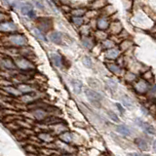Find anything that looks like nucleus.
I'll use <instances>...</instances> for the list:
<instances>
[{"label": "nucleus", "mask_w": 156, "mask_h": 156, "mask_svg": "<svg viewBox=\"0 0 156 156\" xmlns=\"http://www.w3.org/2000/svg\"><path fill=\"white\" fill-rule=\"evenodd\" d=\"M6 41L14 47H26L28 40L26 35L21 33H10L6 36Z\"/></svg>", "instance_id": "obj_1"}, {"label": "nucleus", "mask_w": 156, "mask_h": 156, "mask_svg": "<svg viewBox=\"0 0 156 156\" xmlns=\"http://www.w3.org/2000/svg\"><path fill=\"white\" fill-rule=\"evenodd\" d=\"M15 63H16V66L19 69H21L23 71H30L35 68L34 63L31 61H29L28 58H27L26 57H18L16 60H15Z\"/></svg>", "instance_id": "obj_2"}, {"label": "nucleus", "mask_w": 156, "mask_h": 156, "mask_svg": "<svg viewBox=\"0 0 156 156\" xmlns=\"http://www.w3.org/2000/svg\"><path fill=\"white\" fill-rule=\"evenodd\" d=\"M150 84L149 82L144 80V78H140L135 83H133V88L135 92L139 95H145L148 93Z\"/></svg>", "instance_id": "obj_3"}, {"label": "nucleus", "mask_w": 156, "mask_h": 156, "mask_svg": "<svg viewBox=\"0 0 156 156\" xmlns=\"http://www.w3.org/2000/svg\"><path fill=\"white\" fill-rule=\"evenodd\" d=\"M85 95L88 98V100L90 101L91 104L95 105L97 106L101 105V101L102 100V96L101 94H99L98 92L92 90V89H87L85 90Z\"/></svg>", "instance_id": "obj_4"}, {"label": "nucleus", "mask_w": 156, "mask_h": 156, "mask_svg": "<svg viewBox=\"0 0 156 156\" xmlns=\"http://www.w3.org/2000/svg\"><path fill=\"white\" fill-rule=\"evenodd\" d=\"M122 55V52L119 49L118 46H116L112 49H109V50L104 51V57L108 61H116L120 56Z\"/></svg>", "instance_id": "obj_5"}, {"label": "nucleus", "mask_w": 156, "mask_h": 156, "mask_svg": "<svg viewBox=\"0 0 156 156\" xmlns=\"http://www.w3.org/2000/svg\"><path fill=\"white\" fill-rule=\"evenodd\" d=\"M38 28L42 30L43 32H49L52 29V20L49 18H39L37 20Z\"/></svg>", "instance_id": "obj_6"}, {"label": "nucleus", "mask_w": 156, "mask_h": 156, "mask_svg": "<svg viewBox=\"0 0 156 156\" xmlns=\"http://www.w3.org/2000/svg\"><path fill=\"white\" fill-rule=\"evenodd\" d=\"M123 29H124L123 24L118 20V21H111L109 28L107 31H108L109 35H119L123 31Z\"/></svg>", "instance_id": "obj_7"}, {"label": "nucleus", "mask_w": 156, "mask_h": 156, "mask_svg": "<svg viewBox=\"0 0 156 156\" xmlns=\"http://www.w3.org/2000/svg\"><path fill=\"white\" fill-rule=\"evenodd\" d=\"M110 23H111V21L108 17H105V16L101 15V16L97 19V29L107 31L109 28Z\"/></svg>", "instance_id": "obj_8"}, {"label": "nucleus", "mask_w": 156, "mask_h": 156, "mask_svg": "<svg viewBox=\"0 0 156 156\" xmlns=\"http://www.w3.org/2000/svg\"><path fill=\"white\" fill-rule=\"evenodd\" d=\"M18 30L17 24L14 22L7 21L0 23V32H5V33H14Z\"/></svg>", "instance_id": "obj_9"}, {"label": "nucleus", "mask_w": 156, "mask_h": 156, "mask_svg": "<svg viewBox=\"0 0 156 156\" xmlns=\"http://www.w3.org/2000/svg\"><path fill=\"white\" fill-rule=\"evenodd\" d=\"M0 66H1L5 70H14L17 68L15 61H13L12 58H9V57L3 58L0 60Z\"/></svg>", "instance_id": "obj_10"}, {"label": "nucleus", "mask_w": 156, "mask_h": 156, "mask_svg": "<svg viewBox=\"0 0 156 156\" xmlns=\"http://www.w3.org/2000/svg\"><path fill=\"white\" fill-rule=\"evenodd\" d=\"M81 43H82V45L87 49V50L92 51L93 49L96 47L97 41L95 40V38L93 37V35L81 36Z\"/></svg>", "instance_id": "obj_11"}, {"label": "nucleus", "mask_w": 156, "mask_h": 156, "mask_svg": "<svg viewBox=\"0 0 156 156\" xmlns=\"http://www.w3.org/2000/svg\"><path fill=\"white\" fill-rule=\"evenodd\" d=\"M135 122H136V124L138 125L140 128H141L143 130H144L146 133H148V134H151V135H154L156 133V131L154 129V127L152 125H150L148 123H146L145 121L144 120H141L140 118H136L135 119Z\"/></svg>", "instance_id": "obj_12"}, {"label": "nucleus", "mask_w": 156, "mask_h": 156, "mask_svg": "<svg viewBox=\"0 0 156 156\" xmlns=\"http://www.w3.org/2000/svg\"><path fill=\"white\" fill-rule=\"evenodd\" d=\"M93 37L95 38V40L97 41V43L101 44L102 41H105V39L109 38V33L108 31H105V30H100V29H96V30H94V32H93Z\"/></svg>", "instance_id": "obj_13"}, {"label": "nucleus", "mask_w": 156, "mask_h": 156, "mask_svg": "<svg viewBox=\"0 0 156 156\" xmlns=\"http://www.w3.org/2000/svg\"><path fill=\"white\" fill-rule=\"evenodd\" d=\"M105 66L107 67V69L115 75H121L122 72H123V67L120 66L117 62H108L105 63Z\"/></svg>", "instance_id": "obj_14"}, {"label": "nucleus", "mask_w": 156, "mask_h": 156, "mask_svg": "<svg viewBox=\"0 0 156 156\" xmlns=\"http://www.w3.org/2000/svg\"><path fill=\"white\" fill-rule=\"evenodd\" d=\"M107 4H108L107 0H93V1L89 4V9L97 10V11L101 12Z\"/></svg>", "instance_id": "obj_15"}, {"label": "nucleus", "mask_w": 156, "mask_h": 156, "mask_svg": "<svg viewBox=\"0 0 156 156\" xmlns=\"http://www.w3.org/2000/svg\"><path fill=\"white\" fill-rule=\"evenodd\" d=\"M134 41L132 40L131 38H127V39H124V40H122L120 43H119V49L121 50L122 53H124V52H127V51H129L131 50L132 48H133L134 46Z\"/></svg>", "instance_id": "obj_16"}, {"label": "nucleus", "mask_w": 156, "mask_h": 156, "mask_svg": "<svg viewBox=\"0 0 156 156\" xmlns=\"http://www.w3.org/2000/svg\"><path fill=\"white\" fill-rule=\"evenodd\" d=\"M116 13H117L116 8L112 4H109V3L107 4L106 6L101 11V15H102V16H105V17H108V18H111Z\"/></svg>", "instance_id": "obj_17"}, {"label": "nucleus", "mask_w": 156, "mask_h": 156, "mask_svg": "<svg viewBox=\"0 0 156 156\" xmlns=\"http://www.w3.org/2000/svg\"><path fill=\"white\" fill-rule=\"evenodd\" d=\"M49 39L50 41L53 42L54 44H57V45H61L62 44V34L58 31H53L49 34Z\"/></svg>", "instance_id": "obj_18"}, {"label": "nucleus", "mask_w": 156, "mask_h": 156, "mask_svg": "<svg viewBox=\"0 0 156 156\" xmlns=\"http://www.w3.org/2000/svg\"><path fill=\"white\" fill-rule=\"evenodd\" d=\"M17 88H18V90L22 93V95L30 94V93L34 92V88L31 85L27 84V83H20V84H18Z\"/></svg>", "instance_id": "obj_19"}, {"label": "nucleus", "mask_w": 156, "mask_h": 156, "mask_svg": "<svg viewBox=\"0 0 156 156\" xmlns=\"http://www.w3.org/2000/svg\"><path fill=\"white\" fill-rule=\"evenodd\" d=\"M101 50H104V51H106V50H109V49H112V48H114L116 46H118L117 44L112 40V39L109 37V38H107L105 39V41H102L101 44Z\"/></svg>", "instance_id": "obj_20"}, {"label": "nucleus", "mask_w": 156, "mask_h": 156, "mask_svg": "<svg viewBox=\"0 0 156 156\" xmlns=\"http://www.w3.org/2000/svg\"><path fill=\"white\" fill-rule=\"evenodd\" d=\"M88 11V9L85 7H77V8H72L70 12L71 17H85V15Z\"/></svg>", "instance_id": "obj_21"}, {"label": "nucleus", "mask_w": 156, "mask_h": 156, "mask_svg": "<svg viewBox=\"0 0 156 156\" xmlns=\"http://www.w3.org/2000/svg\"><path fill=\"white\" fill-rule=\"evenodd\" d=\"M121 101H122V104H123L124 107H126L127 109H133L135 107L134 101L127 95H124L121 97Z\"/></svg>", "instance_id": "obj_22"}, {"label": "nucleus", "mask_w": 156, "mask_h": 156, "mask_svg": "<svg viewBox=\"0 0 156 156\" xmlns=\"http://www.w3.org/2000/svg\"><path fill=\"white\" fill-rule=\"evenodd\" d=\"M58 140H60L61 141H62V143L65 144H71L72 140H73V135L70 133V132L68 131H66L63 132V133H62L60 136H58Z\"/></svg>", "instance_id": "obj_23"}, {"label": "nucleus", "mask_w": 156, "mask_h": 156, "mask_svg": "<svg viewBox=\"0 0 156 156\" xmlns=\"http://www.w3.org/2000/svg\"><path fill=\"white\" fill-rule=\"evenodd\" d=\"M116 131L117 133H119L120 135L124 136H129L132 135V131L131 129L129 128L128 126H126L124 124H120L116 127Z\"/></svg>", "instance_id": "obj_24"}, {"label": "nucleus", "mask_w": 156, "mask_h": 156, "mask_svg": "<svg viewBox=\"0 0 156 156\" xmlns=\"http://www.w3.org/2000/svg\"><path fill=\"white\" fill-rule=\"evenodd\" d=\"M51 61L53 65L56 67H62V57L58 53L51 54Z\"/></svg>", "instance_id": "obj_25"}, {"label": "nucleus", "mask_w": 156, "mask_h": 156, "mask_svg": "<svg viewBox=\"0 0 156 156\" xmlns=\"http://www.w3.org/2000/svg\"><path fill=\"white\" fill-rule=\"evenodd\" d=\"M78 29H79V33L81 34V36H89V35H92L93 29H92V27H90V24L88 23H84L81 27H79Z\"/></svg>", "instance_id": "obj_26"}, {"label": "nucleus", "mask_w": 156, "mask_h": 156, "mask_svg": "<svg viewBox=\"0 0 156 156\" xmlns=\"http://www.w3.org/2000/svg\"><path fill=\"white\" fill-rule=\"evenodd\" d=\"M3 90L6 92V94L11 95L13 97H21L22 93L18 90L17 87H13V86H8V87H4Z\"/></svg>", "instance_id": "obj_27"}, {"label": "nucleus", "mask_w": 156, "mask_h": 156, "mask_svg": "<svg viewBox=\"0 0 156 156\" xmlns=\"http://www.w3.org/2000/svg\"><path fill=\"white\" fill-rule=\"evenodd\" d=\"M32 33H33V35L35 36L38 40H40L42 42H47L48 41V39L45 35V33H44L42 30H40L38 27H34L32 29Z\"/></svg>", "instance_id": "obj_28"}, {"label": "nucleus", "mask_w": 156, "mask_h": 156, "mask_svg": "<svg viewBox=\"0 0 156 156\" xmlns=\"http://www.w3.org/2000/svg\"><path fill=\"white\" fill-rule=\"evenodd\" d=\"M32 10H33V6L31 5V3H28V2H23L22 6L20 7V11H21L22 15L27 17L29 14V12L32 11Z\"/></svg>", "instance_id": "obj_29"}, {"label": "nucleus", "mask_w": 156, "mask_h": 156, "mask_svg": "<svg viewBox=\"0 0 156 156\" xmlns=\"http://www.w3.org/2000/svg\"><path fill=\"white\" fill-rule=\"evenodd\" d=\"M71 23L75 27L79 28L86 23V19L85 17H71Z\"/></svg>", "instance_id": "obj_30"}, {"label": "nucleus", "mask_w": 156, "mask_h": 156, "mask_svg": "<svg viewBox=\"0 0 156 156\" xmlns=\"http://www.w3.org/2000/svg\"><path fill=\"white\" fill-rule=\"evenodd\" d=\"M38 139L44 141V143H52L55 140V138L53 136V135H51L50 133H40L38 134Z\"/></svg>", "instance_id": "obj_31"}, {"label": "nucleus", "mask_w": 156, "mask_h": 156, "mask_svg": "<svg viewBox=\"0 0 156 156\" xmlns=\"http://www.w3.org/2000/svg\"><path fill=\"white\" fill-rule=\"evenodd\" d=\"M135 144H136V146L140 149V150H146L148 148V144H147V141H146L144 139H141V138H136L135 140Z\"/></svg>", "instance_id": "obj_32"}, {"label": "nucleus", "mask_w": 156, "mask_h": 156, "mask_svg": "<svg viewBox=\"0 0 156 156\" xmlns=\"http://www.w3.org/2000/svg\"><path fill=\"white\" fill-rule=\"evenodd\" d=\"M124 77H125V80L127 82L132 83V84L138 80V76H136V74L134 72H132V71H127L124 74Z\"/></svg>", "instance_id": "obj_33"}, {"label": "nucleus", "mask_w": 156, "mask_h": 156, "mask_svg": "<svg viewBox=\"0 0 156 156\" xmlns=\"http://www.w3.org/2000/svg\"><path fill=\"white\" fill-rule=\"evenodd\" d=\"M71 86L73 88V91H74L76 94H80L82 92V83L79 80L73 79L71 80Z\"/></svg>", "instance_id": "obj_34"}, {"label": "nucleus", "mask_w": 156, "mask_h": 156, "mask_svg": "<svg viewBox=\"0 0 156 156\" xmlns=\"http://www.w3.org/2000/svg\"><path fill=\"white\" fill-rule=\"evenodd\" d=\"M122 4L126 11H131L134 7V0H122Z\"/></svg>", "instance_id": "obj_35"}, {"label": "nucleus", "mask_w": 156, "mask_h": 156, "mask_svg": "<svg viewBox=\"0 0 156 156\" xmlns=\"http://www.w3.org/2000/svg\"><path fill=\"white\" fill-rule=\"evenodd\" d=\"M141 78H144V80H146L147 82H150V81H152L153 80V78H154V75H153V72L151 71V70H147V71H145L143 73V77Z\"/></svg>", "instance_id": "obj_36"}, {"label": "nucleus", "mask_w": 156, "mask_h": 156, "mask_svg": "<svg viewBox=\"0 0 156 156\" xmlns=\"http://www.w3.org/2000/svg\"><path fill=\"white\" fill-rule=\"evenodd\" d=\"M82 62H83V65H84L88 68H92L93 67V62H92L90 57L84 56V57H83V58H82Z\"/></svg>", "instance_id": "obj_37"}, {"label": "nucleus", "mask_w": 156, "mask_h": 156, "mask_svg": "<svg viewBox=\"0 0 156 156\" xmlns=\"http://www.w3.org/2000/svg\"><path fill=\"white\" fill-rule=\"evenodd\" d=\"M105 83H106L107 87H108L111 91H115L117 89V83L114 80H112V79H106Z\"/></svg>", "instance_id": "obj_38"}, {"label": "nucleus", "mask_w": 156, "mask_h": 156, "mask_svg": "<svg viewBox=\"0 0 156 156\" xmlns=\"http://www.w3.org/2000/svg\"><path fill=\"white\" fill-rule=\"evenodd\" d=\"M9 21V16L4 12H0V23Z\"/></svg>", "instance_id": "obj_39"}, {"label": "nucleus", "mask_w": 156, "mask_h": 156, "mask_svg": "<svg viewBox=\"0 0 156 156\" xmlns=\"http://www.w3.org/2000/svg\"><path fill=\"white\" fill-rule=\"evenodd\" d=\"M108 117L114 122H119V117L117 116V114H115L114 112L112 111H108Z\"/></svg>", "instance_id": "obj_40"}, {"label": "nucleus", "mask_w": 156, "mask_h": 156, "mask_svg": "<svg viewBox=\"0 0 156 156\" xmlns=\"http://www.w3.org/2000/svg\"><path fill=\"white\" fill-rule=\"evenodd\" d=\"M26 149H27V151L28 153H37V149L34 148L33 145H30V144L27 145Z\"/></svg>", "instance_id": "obj_41"}, {"label": "nucleus", "mask_w": 156, "mask_h": 156, "mask_svg": "<svg viewBox=\"0 0 156 156\" xmlns=\"http://www.w3.org/2000/svg\"><path fill=\"white\" fill-rule=\"evenodd\" d=\"M34 4H35V6L37 8H39L40 10H44V9H45V6H44L43 2L40 1V0H34Z\"/></svg>", "instance_id": "obj_42"}, {"label": "nucleus", "mask_w": 156, "mask_h": 156, "mask_svg": "<svg viewBox=\"0 0 156 156\" xmlns=\"http://www.w3.org/2000/svg\"><path fill=\"white\" fill-rule=\"evenodd\" d=\"M61 9H62L65 13H69V14H70L71 10H72V8L69 6V5H62Z\"/></svg>", "instance_id": "obj_43"}, {"label": "nucleus", "mask_w": 156, "mask_h": 156, "mask_svg": "<svg viewBox=\"0 0 156 156\" xmlns=\"http://www.w3.org/2000/svg\"><path fill=\"white\" fill-rule=\"evenodd\" d=\"M0 85H1L3 88L4 87H8V86H12V82H10V81H8L6 79H3V80L0 81Z\"/></svg>", "instance_id": "obj_44"}, {"label": "nucleus", "mask_w": 156, "mask_h": 156, "mask_svg": "<svg viewBox=\"0 0 156 156\" xmlns=\"http://www.w3.org/2000/svg\"><path fill=\"white\" fill-rule=\"evenodd\" d=\"M149 32H150L151 34H153V35H154V34H156V23L153 24V26L149 28Z\"/></svg>", "instance_id": "obj_45"}, {"label": "nucleus", "mask_w": 156, "mask_h": 156, "mask_svg": "<svg viewBox=\"0 0 156 156\" xmlns=\"http://www.w3.org/2000/svg\"><path fill=\"white\" fill-rule=\"evenodd\" d=\"M116 106H117V109H118V110L120 111V113H121V114H123V113H124V108L122 107V105H119V104H116Z\"/></svg>", "instance_id": "obj_46"}, {"label": "nucleus", "mask_w": 156, "mask_h": 156, "mask_svg": "<svg viewBox=\"0 0 156 156\" xmlns=\"http://www.w3.org/2000/svg\"><path fill=\"white\" fill-rule=\"evenodd\" d=\"M140 110L143 111V112H144V113L145 115H147V114H148V110L145 108V107H144V105H141V106H140Z\"/></svg>", "instance_id": "obj_47"}, {"label": "nucleus", "mask_w": 156, "mask_h": 156, "mask_svg": "<svg viewBox=\"0 0 156 156\" xmlns=\"http://www.w3.org/2000/svg\"><path fill=\"white\" fill-rule=\"evenodd\" d=\"M127 156H143V155H140V154H138V153H129Z\"/></svg>", "instance_id": "obj_48"}, {"label": "nucleus", "mask_w": 156, "mask_h": 156, "mask_svg": "<svg viewBox=\"0 0 156 156\" xmlns=\"http://www.w3.org/2000/svg\"><path fill=\"white\" fill-rule=\"evenodd\" d=\"M60 156H74L72 153H62V155H60Z\"/></svg>", "instance_id": "obj_49"}, {"label": "nucleus", "mask_w": 156, "mask_h": 156, "mask_svg": "<svg viewBox=\"0 0 156 156\" xmlns=\"http://www.w3.org/2000/svg\"><path fill=\"white\" fill-rule=\"evenodd\" d=\"M152 146H153V150L156 152V140L153 143V145H152Z\"/></svg>", "instance_id": "obj_50"}, {"label": "nucleus", "mask_w": 156, "mask_h": 156, "mask_svg": "<svg viewBox=\"0 0 156 156\" xmlns=\"http://www.w3.org/2000/svg\"><path fill=\"white\" fill-rule=\"evenodd\" d=\"M2 45V42H1V40H0V46H1Z\"/></svg>", "instance_id": "obj_51"}, {"label": "nucleus", "mask_w": 156, "mask_h": 156, "mask_svg": "<svg viewBox=\"0 0 156 156\" xmlns=\"http://www.w3.org/2000/svg\"><path fill=\"white\" fill-rule=\"evenodd\" d=\"M153 36H154V38H156V34H154V35H153Z\"/></svg>", "instance_id": "obj_52"}, {"label": "nucleus", "mask_w": 156, "mask_h": 156, "mask_svg": "<svg viewBox=\"0 0 156 156\" xmlns=\"http://www.w3.org/2000/svg\"><path fill=\"white\" fill-rule=\"evenodd\" d=\"M143 156H149V155H143Z\"/></svg>", "instance_id": "obj_53"}]
</instances>
